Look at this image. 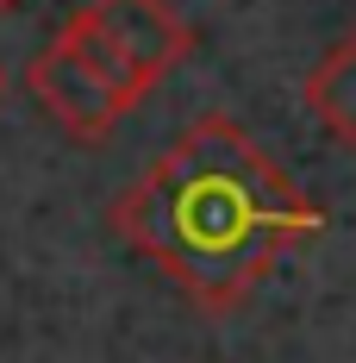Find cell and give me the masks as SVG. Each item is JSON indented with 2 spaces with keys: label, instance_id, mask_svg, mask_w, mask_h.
I'll use <instances>...</instances> for the list:
<instances>
[{
  "label": "cell",
  "instance_id": "cell-3",
  "mask_svg": "<svg viewBox=\"0 0 356 363\" xmlns=\"http://www.w3.org/2000/svg\"><path fill=\"white\" fill-rule=\"evenodd\" d=\"M88 13L125 44V57L144 69L150 88L194 50V32H188V19H181L169 0H88Z\"/></svg>",
  "mask_w": 356,
  "mask_h": 363
},
{
  "label": "cell",
  "instance_id": "cell-2",
  "mask_svg": "<svg viewBox=\"0 0 356 363\" xmlns=\"http://www.w3.org/2000/svg\"><path fill=\"white\" fill-rule=\"evenodd\" d=\"M25 88H32L38 107L50 113V119H57L69 138H81V145H101V138H113V125L125 119V107L113 101V88L88 69L81 57H75L63 38H50L32 63H25Z\"/></svg>",
  "mask_w": 356,
  "mask_h": 363
},
{
  "label": "cell",
  "instance_id": "cell-6",
  "mask_svg": "<svg viewBox=\"0 0 356 363\" xmlns=\"http://www.w3.org/2000/svg\"><path fill=\"white\" fill-rule=\"evenodd\" d=\"M13 6H25V0H0V13H13Z\"/></svg>",
  "mask_w": 356,
  "mask_h": 363
},
{
  "label": "cell",
  "instance_id": "cell-4",
  "mask_svg": "<svg viewBox=\"0 0 356 363\" xmlns=\"http://www.w3.org/2000/svg\"><path fill=\"white\" fill-rule=\"evenodd\" d=\"M57 38H63V44H69L75 57H81L88 69H94L101 82H107V88H113V101H119L125 113H132V107L144 101V94H150V82H144V69L132 63V57H125V44H119V38H113L107 26H101V19H94L88 6H75L69 19L57 26Z\"/></svg>",
  "mask_w": 356,
  "mask_h": 363
},
{
  "label": "cell",
  "instance_id": "cell-7",
  "mask_svg": "<svg viewBox=\"0 0 356 363\" xmlns=\"http://www.w3.org/2000/svg\"><path fill=\"white\" fill-rule=\"evenodd\" d=\"M0 101H6V63H0Z\"/></svg>",
  "mask_w": 356,
  "mask_h": 363
},
{
  "label": "cell",
  "instance_id": "cell-5",
  "mask_svg": "<svg viewBox=\"0 0 356 363\" xmlns=\"http://www.w3.org/2000/svg\"><path fill=\"white\" fill-rule=\"evenodd\" d=\"M300 94H306V107H313V119H319L325 132L356 150V26L313 63Z\"/></svg>",
  "mask_w": 356,
  "mask_h": 363
},
{
  "label": "cell",
  "instance_id": "cell-1",
  "mask_svg": "<svg viewBox=\"0 0 356 363\" xmlns=\"http://www.w3.org/2000/svg\"><path fill=\"white\" fill-rule=\"evenodd\" d=\"M319 225L325 207L294 188V176L231 113L181 125L169 150L113 201V232L200 313L244 307Z\"/></svg>",
  "mask_w": 356,
  "mask_h": 363
}]
</instances>
